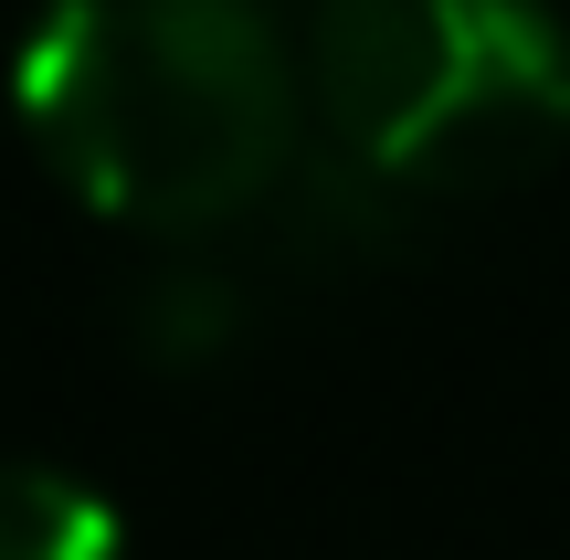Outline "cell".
I'll return each instance as SVG.
<instances>
[{"label": "cell", "mask_w": 570, "mask_h": 560, "mask_svg": "<svg viewBox=\"0 0 570 560\" xmlns=\"http://www.w3.org/2000/svg\"><path fill=\"white\" fill-rule=\"evenodd\" d=\"M11 96L63 190L138 233L244 223L306 148L265 0H42Z\"/></svg>", "instance_id": "6da1fadb"}, {"label": "cell", "mask_w": 570, "mask_h": 560, "mask_svg": "<svg viewBox=\"0 0 570 560\" xmlns=\"http://www.w3.org/2000/svg\"><path fill=\"white\" fill-rule=\"evenodd\" d=\"M306 85L327 148L402 202L508 190L570 138V32L550 0H317Z\"/></svg>", "instance_id": "7a4b0ae2"}, {"label": "cell", "mask_w": 570, "mask_h": 560, "mask_svg": "<svg viewBox=\"0 0 570 560\" xmlns=\"http://www.w3.org/2000/svg\"><path fill=\"white\" fill-rule=\"evenodd\" d=\"M0 560H117V508L53 465H0Z\"/></svg>", "instance_id": "3957f363"}, {"label": "cell", "mask_w": 570, "mask_h": 560, "mask_svg": "<svg viewBox=\"0 0 570 560\" xmlns=\"http://www.w3.org/2000/svg\"><path fill=\"white\" fill-rule=\"evenodd\" d=\"M233 328H244V286H223V275H159V286L138 296V338L169 360V371L212 360Z\"/></svg>", "instance_id": "277c9868"}]
</instances>
